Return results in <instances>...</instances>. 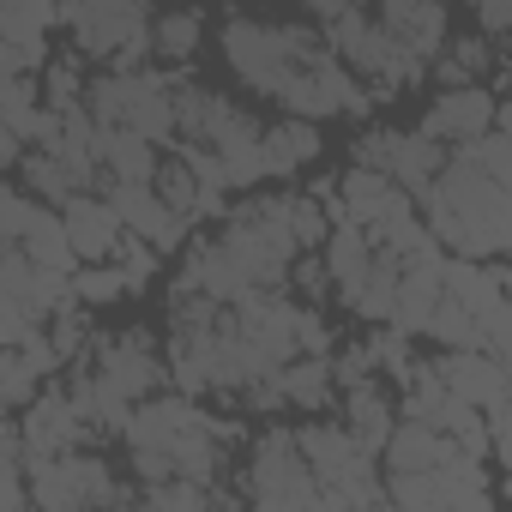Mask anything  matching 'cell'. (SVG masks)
<instances>
[{
	"label": "cell",
	"mask_w": 512,
	"mask_h": 512,
	"mask_svg": "<svg viewBox=\"0 0 512 512\" xmlns=\"http://www.w3.org/2000/svg\"><path fill=\"white\" fill-rule=\"evenodd\" d=\"M416 205L446 253H470V260L512 253V187H500L464 145H458V157H446L440 181L428 193H416Z\"/></svg>",
	"instance_id": "obj_1"
},
{
	"label": "cell",
	"mask_w": 512,
	"mask_h": 512,
	"mask_svg": "<svg viewBox=\"0 0 512 512\" xmlns=\"http://www.w3.org/2000/svg\"><path fill=\"white\" fill-rule=\"evenodd\" d=\"M223 61L241 73V85L247 91H260V97H284V85L326 49V37L320 31H302V25H260V19H241V13H229L223 19Z\"/></svg>",
	"instance_id": "obj_2"
},
{
	"label": "cell",
	"mask_w": 512,
	"mask_h": 512,
	"mask_svg": "<svg viewBox=\"0 0 512 512\" xmlns=\"http://www.w3.org/2000/svg\"><path fill=\"white\" fill-rule=\"evenodd\" d=\"M61 25L73 31V49L85 61H109L121 73L157 61V43H151L157 19L139 0H61Z\"/></svg>",
	"instance_id": "obj_3"
},
{
	"label": "cell",
	"mask_w": 512,
	"mask_h": 512,
	"mask_svg": "<svg viewBox=\"0 0 512 512\" xmlns=\"http://www.w3.org/2000/svg\"><path fill=\"white\" fill-rule=\"evenodd\" d=\"M175 91H181V85L163 79V73H151V67H133V73L109 67V73L91 79L85 103H91V115H97L103 127H133V133H145V139H157V145H175V139H181Z\"/></svg>",
	"instance_id": "obj_4"
},
{
	"label": "cell",
	"mask_w": 512,
	"mask_h": 512,
	"mask_svg": "<svg viewBox=\"0 0 512 512\" xmlns=\"http://www.w3.org/2000/svg\"><path fill=\"white\" fill-rule=\"evenodd\" d=\"M241 500L247 506H272V512H290V506H320V476L302 452V434L290 428H266L247 452V476H241Z\"/></svg>",
	"instance_id": "obj_5"
},
{
	"label": "cell",
	"mask_w": 512,
	"mask_h": 512,
	"mask_svg": "<svg viewBox=\"0 0 512 512\" xmlns=\"http://www.w3.org/2000/svg\"><path fill=\"white\" fill-rule=\"evenodd\" d=\"M326 43H332V55L344 67H356L362 79H374V97H398V85H410L422 73V61L386 31V19L380 13H362V7L326 19Z\"/></svg>",
	"instance_id": "obj_6"
},
{
	"label": "cell",
	"mask_w": 512,
	"mask_h": 512,
	"mask_svg": "<svg viewBox=\"0 0 512 512\" xmlns=\"http://www.w3.org/2000/svg\"><path fill=\"white\" fill-rule=\"evenodd\" d=\"M31 500L43 512H85V506H127L133 488H121L97 452L73 446V452H61V458L31 470Z\"/></svg>",
	"instance_id": "obj_7"
},
{
	"label": "cell",
	"mask_w": 512,
	"mask_h": 512,
	"mask_svg": "<svg viewBox=\"0 0 512 512\" xmlns=\"http://www.w3.org/2000/svg\"><path fill=\"white\" fill-rule=\"evenodd\" d=\"M284 115H308V121H332V115H362L374 97L362 91V73L356 67H344L338 55H332V43L284 85Z\"/></svg>",
	"instance_id": "obj_8"
},
{
	"label": "cell",
	"mask_w": 512,
	"mask_h": 512,
	"mask_svg": "<svg viewBox=\"0 0 512 512\" xmlns=\"http://www.w3.org/2000/svg\"><path fill=\"white\" fill-rule=\"evenodd\" d=\"M85 362H91L109 386H121L133 404L151 398V392H163V380H169V362L157 356V344H151L145 332H103V338H91Z\"/></svg>",
	"instance_id": "obj_9"
},
{
	"label": "cell",
	"mask_w": 512,
	"mask_h": 512,
	"mask_svg": "<svg viewBox=\"0 0 512 512\" xmlns=\"http://www.w3.org/2000/svg\"><path fill=\"white\" fill-rule=\"evenodd\" d=\"M19 428H25V446H31V470L49 464V458H61V452H73V446L91 434V422L79 416L67 380H49V386L19 410Z\"/></svg>",
	"instance_id": "obj_10"
},
{
	"label": "cell",
	"mask_w": 512,
	"mask_h": 512,
	"mask_svg": "<svg viewBox=\"0 0 512 512\" xmlns=\"http://www.w3.org/2000/svg\"><path fill=\"white\" fill-rule=\"evenodd\" d=\"M103 193L115 199V211H121L127 235L151 241L157 253H175V247H187V229H193V217H181V211H175V205L157 193V181H103Z\"/></svg>",
	"instance_id": "obj_11"
},
{
	"label": "cell",
	"mask_w": 512,
	"mask_h": 512,
	"mask_svg": "<svg viewBox=\"0 0 512 512\" xmlns=\"http://www.w3.org/2000/svg\"><path fill=\"white\" fill-rule=\"evenodd\" d=\"M61 217H67L73 253H79L85 266H103V260H115V253L127 247V223H121L115 199H109V193H97V187L73 193V199L61 205Z\"/></svg>",
	"instance_id": "obj_12"
},
{
	"label": "cell",
	"mask_w": 512,
	"mask_h": 512,
	"mask_svg": "<svg viewBox=\"0 0 512 512\" xmlns=\"http://www.w3.org/2000/svg\"><path fill=\"white\" fill-rule=\"evenodd\" d=\"M494 115H500V103L488 85H446L434 97V109L422 115V133H434L440 145H476L482 133H494Z\"/></svg>",
	"instance_id": "obj_13"
},
{
	"label": "cell",
	"mask_w": 512,
	"mask_h": 512,
	"mask_svg": "<svg viewBox=\"0 0 512 512\" xmlns=\"http://www.w3.org/2000/svg\"><path fill=\"white\" fill-rule=\"evenodd\" d=\"M193 416H199V404H193L187 392H151V398L133 404L121 440H127L133 452H169V446L193 428Z\"/></svg>",
	"instance_id": "obj_14"
},
{
	"label": "cell",
	"mask_w": 512,
	"mask_h": 512,
	"mask_svg": "<svg viewBox=\"0 0 512 512\" xmlns=\"http://www.w3.org/2000/svg\"><path fill=\"white\" fill-rule=\"evenodd\" d=\"M434 368H440V374H446V386H452L464 404H476L482 416L506 404V362H500L488 344H476V350H446Z\"/></svg>",
	"instance_id": "obj_15"
},
{
	"label": "cell",
	"mask_w": 512,
	"mask_h": 512,
	"mask_svg": "<svg viewBox=\"0 0 512 512\" xmlns=\"http://www.w3.org/2000/svg\"><path fill=\"white\" fill-rule=\"evenodd\" d=\"M374 13L386 19V31H392L422 67H434V55L452 43V31H446V0H380Z\"/></svg>",
	"instance_id": "obj_16"
},
{
	"label": "cell",
	"mask_w": 512,
	"mask_h": 512,
	"mask_svg": "<svg viewBox=\"0 0 512 512\" xmlns=\"http://www.w3.org/2000/svg\"><path fill=\"white\" fill-rule=\"evenodd\" d=\"M344 422L356 428V440L380 458L386 452V440H392V428L404 422L398 416V404L386 398V386L380 380H356V386H344Z\"/></svg>",
	"instance_id": "obj_17"
},
{
	"label": "cell",
	"mask_w": 512,
	"mask_h": 512,
	"mask_svg": "<svg viewBox=\"0 0 512 512\" xmlns=\"http://www.w3.org/2000/svg\"><path fill=\"white\" fill-rule=\"evenodd\" d=\"M452 434L446 428H434V422H416V416H404L398 428H392V440H386V470H440L446 458H452Z\"/></svg>",
	"instance_id": "obj_18"
},
{
	"label": "cell",
	"mask_w": 512,
	"mask_h": 512,
	"mask_svg": "<svg viewBox=\"0 0 512 512\" xmlns=\"http://www.w3.org/2000/svg\"><path fill=\"white\" fill-rule=\"evenodd\" d=\"M446 296L488 320L506 302V272L488 266V260H470V253H452V260H446Z\"/></svg>",
	"instance_id": "obj_19"
},
{
	"label": "cell",
	"mask_w": 512,
	"mask_h": 512,
	"mask_svg": "<svg viewBox=\"0 0 512 512\" xmlns=\"http://www.w3.org/2000/svg\"><path fill=\"white\" fill-rule=\"evenodd\" d=\"M404 193H410V187H398L386 169H362V163H350V175L338 181V205H344L356 223H368V229H374V223H380Z\"/></svg>",
	"instance_id": "obj_20"
},
{
	"label": "cell",
	"mask_w": 512,
	"mask_h": 512,
	"mask_svg": "<svg viewBox=\"0 0 512 512\" xmlns=\"http://www.w3.org/2000/svg\"><path fill=\"white\" fill-rule=\"evenodd\" d=\"M157 169H163L157 139L133 127H103V181H157Z\"/></svg>",
	"instance_id": "obj_21"
},
{
	"label": "cell",
	"mask_w": 512,
	"mask_h": 512,
	"mask_svg": "<svg viewBox=\"0 0 512 512\" xmlns=\"http://www.w3.org/2000/svg\"><path fill=\"white\" fill-rule=\"evenodd\" d=\"M314 157H320V121H308V115H284L278 127H266V163H272V181L308 169Z\"/></svg>",
	"instance_id": "obj_22"
},
{
	"label": "cell",
	"mask_w": 512,
	"mask_h": 512,
	"mask_svg": "<svg viewBox=\"0 0 512 512\" xmlns=\"http://www.w3.org/2000/svg\"><path fill=\"white\" fill-rule=\"evenodd\" d=\"M440 169H446V151H440V139L434 133H392V181L398 187H410V193H428L434 181H440Z\"/></svg>",
	"instance_id": "obj_23"
},
{
	"label": "cell",
	"mask_w": 512,
	"mask_h": 512,
	"mask_svg": "<svg viewBox=\"0 0 512 512\" xmlns=\"http://www.w3.org/2000/svg\"><path fill=\"white\" fill-rule=\"evenodd\" d=\"M13 175H19V187H31V193H37V199H49V205H67L73 193H85V181H79L55 151H43V145H31V151H25V163H19Z\"/></svg>",
	"instance_id": "obj_24"
},
{
	"label": "cell",
	"mask_w": 512,
	"mask_h": 512,
	"mask_svg": "<svg viewBox=\"0 0 512 512\" xmlns=\"http://www.w3.org/2000/svg\"><path fill=\"white\" fill-rule=\"evenodd\" d=\"M332 392H338V368L326 362V356H296L290 368H284V398L296 404V410H326L332 404Z\"/></svg>",
	"instance_id": "obj_25"
},
{
	"label": "cell",
	"mask_w": 512,
	"mask_h": 512,
	"mask_svg": "<svg viewBox=\"0 0 512 512\" xmlns=\"http://www.w3.org/2000/svg\"><path fill=\"white\" fill-rule=\"evenodd\" d=\"M494 67V43H488V31L482 37H452L440 55H434V79H440V91L446 85H470V79H482Z\"/></svg>",
	"instance_id": "obj_26"
},
{
	"label": "cell",
	"mask_w": 512,
	"mask_h": 512,
	"mask_svg": "<svg viewBox=\"0 0 512 512\" xmlns=\"http://www.w3.org/2000/svg\"><path fill=\"white\" fill-rule=\"evenodd\" d=\"M157 193L181 211V217H211V199H205V181H199V169L175 151V157H163V169H157Z\"/></svg>",
	"instance_id": "obj_27"
},
{
	"label": "cell",
	"mask_w": 512,
	"mask_h": 512,
	"mask_svg": "<svg viewBox=\"0 0 512 512\" xmlns=\"http://www.w3.org/2000/svg\"><path fill=\"white\" fill-rule=\"evenodd\" d=\"M199 37H205V25H199V13H193V7H175V13H157V25H151V43H157V61H169V67H181V61H193V55H199Z\"/></svg>",
	"instance_id": "obj_28"
},
{
	"label": "cell",
	"mask_w": 512,
	"mask_h": 512,
	"mask_svg": "<svg viewBox=\"0 0 512 512\" xmlns=\"http://www.w3.org/2000/svg\"><path fill=\"white\" fill-rule=\"evenodd\" d=\"M61 0H0V37L7 43H49Z\"/></svg>",
	"instance_id": "obj_29"
},
{
	"label": "cell",
	"mask_w": 512,
	"mask_h": 512,
	"mask_svg": "<svg viewBox=\"0 0 512 512\" xmlns=\"http://www.w3.org/2000/svg\"><path fill=\"white\" fill-rule=\"evenodd\" d=\"M428 338L440 344V350H476V344H488V326H482V314H470L464 302H440L434 308V326H428Z\"/></svg>",
	"instance_id": "obj_30"
},
{
	"label": "cell",
	"mask_w": 512,
	"mask_h": 512,
	"mask_svg": "<svg viewBox=\"0 0 512 512\" xmlns=\"http://www.w3.org/2000/svg\"><path fill=\"white\" fill-rule=\"evenodd\" d=\"M386 500L392 506H452L440 470H386Z\"/></svg>",
	"instance_id": "obj_31"
},
{
	"label": "cell",
	"mask_w": 512,
	"mask_h": 512,
	"mask_svg": "<svg viewBox=\"0 0 512 512\" xmlns=\"http://www.w3.org/2000/svg\"><path fill=\"white\" fill-rule=\"evenodd\" d=\"M73 296H79L85 308H103V302L133 296V278H127L121 260H103V266H91V272H73Z\"/></svg>",
	"instance_id": "obj_32"
},
{
	"label": "cell",
	"mask_w": 512,
	"mask_h": 512,
	"mask_svg": "<svg viewBox=\"0 0 512 512\" xmlns=\"http://www.w3.org/2000/svg\"><path fill=\"white\" fill-rule=\"evenodd\" d=\"M37 380H43V368H37L25 350H7V362H0V398H7V410H13V416L43 392Z\"/></svg>",
	"instance_id": "obj_33"
},
{
	"label": "cell",
	"mask_w": 512,
	"mask_h": 512,
	"mask_svg": "<svg viewBox=\"0 0 512 512\" xmlns=\"http://www.w3.org/2000/svg\"><path fill=\"white\" fill-rule=\"evenodd\" d=\"M85 91H91V79H79V61L73 55L43 67V103L49 109H73V103H85Z\"/></svg>",
	"instance_id": "obj_34"
},
{
	"label": "cell",
	"mask_w": 512,
	"mask_h": 512,
	"mask_svg": "<svg viewBox=\"0 0 512 512\" xmlns=\"http://www.w3.org/2000/svg\"><path fill=\"white\" fill-rule=\"evenodd\" d=\"M464 151H470V157H476L500 187H512V139H506L500 127H494V133H482V139H476V145H464Z\"/></svg>",
	"instance_id": "obj_35"
},
{
	"label": "cell",
	"mask_w": 512,
	"mask_h": 512,
	"mask_svg": "<svg viewBox=\"0 0 512 512\" xmlns=\"http://www.w3.org/2000/svg\"><path fill=\"white\" fill-rule=\"evenodd\" d=\"M290 284H296V290H302L308 302H320V296L332 290V266H314V260H296V266H290Z\"/></svg>",
	"instance_id": "obj_36"
},
{
	"label": "cell",
	"mask_w": 512,
	"mask_h": 512,
	"mask_svg": "<svg viewBox=\"0 0 512 512\" xmlns=\"http://www.w3.org/2000/svg\"><path fill=\"white\" fill-rule=\"evenodd\" d=\"M470 7H476V25L488 37H506L512 31V0H470Z\"/></svg>",
	"instance_id": "obj_37"
},
{
	"label": "cell",
	"mask_w": 512,
	"mask_h": 512,
	"mask_svg": "<svg viewBox=\"0 0 512 512\" xmlns=\"http://www.w3.org/2000/svg\"><path fill=\"white\" fill-rule=\"evenodd\" d=\"M488 428H494V458H500V470H512V398H506L500 410H488Z\"/></svg>",
	"instance_id": "obj_38"
},
{
	"label": "cell",
	"mask_w": 512,
	"mask_h": 512,
	"mask_svg": "<svg viewBox=\"0 0 512 512\" xmlns=\"http://www.w3.org/2000/svg\"><path fill=\"white\" fill-rule=\"evenodd\" d=\"M308 7H314L320 19H338V13H350V7H362V0H308Z\"/></svg>",
	"instance_id": "obj_39"
},
{
	"label": "cell",
	"mask_w": 512,
	"mask_h": 512,
	"mask_svg": "<svg viewBox=\"0 0 512 512\" xmlns=\"http://www.w3.org/2000/svg\"><path fill=\"white\" fill-rule=\"evenodd\" d=\"M494 127H500V133H506V139H512V97H506V103H500V115H494Z\"/></svg>",
	"instance_id": "obj_40"
},
{
	"label": "cell",
	"mask_w": 512,
	"mask_h": 512,
	"mask_svg": "<svg viewBox=\"0 0 512 512\" xmlns=\"http://www.w3.org/2000/svg\"><path fill=\"white\" fill-rule=\"evenodd\" d=\"M500 79H506V91H512V61H506V73H500Z\"/></svg>",
	"instance_id": "obj_41"
},
{
	"label": "cell",
	"mask_w": 512,
	"mask_h": 512,
	"mask_svg": "<svg viewBox=\"0 0 512 512\" xmlns=\"http://www.w3.org/2000/svg\"><path fill=\"white\" fill-rule=\"evenodd\" d=\"M500 272H506V296H512V266H500Z\"/></svg>",
	"instance_id": "obj_42"
},
{
	"label": "cell",
	"mask_w": 512,
	"mask_h": 512,
	"mask_svg": "<svg viewBox=\"0 0 512 512\" xmlns=\"http://www.w3.org/2000/svg\"><path fill=\"white\" fill-rule=\"evenodd\" d=\"M506 43H512V31H506Z\"/></svg>",
	"instance_id": "obj_43"
}]
</instances>
